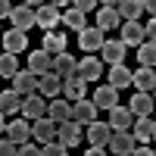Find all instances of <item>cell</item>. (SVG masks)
Here are the masks:
<instances>
[{
  "mask_svg": "<svg viewBox=\"0 0 156 156\" xmlns=\"http://www.w3.org/2000/svg\"><path fill=\"white\" fill-rule=\"evenodd\" d=\"M31 134H34V140L37 144H50V140H56L59 137V122H53L50 115H41V119H34L31 122Z\"/></svg>",
  "mask_w": 156,
  "mask_h": 156,
  "instance_id": "1",
  "label": "cell"
},
{
  "mask_svg": "<svg viewBox=\"0 0 156 156\" xmlns=\"http://www.w3.org/2000/svg\"><path fill=\"white\" fill-rule=\"evenodd\" d=\"M119 31H122V41L128 47H134V50L147 41V25H140V19H125Z\"/></svg>",
  "mask_w": 156,
  "mask_h": 156,
  "instance_id": "2",
  "label": "cell"
},
{
  "mask_svg": "<svg viewBox=\"0 0 156 156\" xmlns=\"http://www.w3.org/2000/svg\"><path fill=\"white\" fill-rule=\"evenodd\" d=\"M12 87H16L19 90V94H25V97H28V94H37V90H41V75H37V72H31V69H19L16 75H12Z\"/></svg>",
  "mask_w": 156,
  "mask_h": 156,
  "instance_id": "3",
  "label": "cell"
},
{
  "mask_svg": "<svg viewBox=\"0 0 156 156\" xmlns=\"http://www.w3.org/2000/svg\"><path fill=\"white\" fill-rule=\"evenodd\" d=\"M106 31L97 28V25H87L84 31H78V47L84 50V53H90V50H103V44H106V37H103Z\"/></svg>",
  "mask_w": 156,
  "mask_h": 156,
  "instance_id": "4",
  "label": "cell"
},
{
  "mask_svg": "<svg viewBox=\"0 0 156 156\" xmlns=\"http://www.w3.org/2000/svg\"><path fill=\"white\" fill-rule=\"evenodd\" d=\"M9 22H12V28L28 31V28H34V25H37V9H34V6H28V3H19V6H16V12L9 16Z\"/></svg>",
  "mask_w": 156,
  "mask_h": 156,
  "instance_id": "5",
  "label": "cell"
},
{
  "mask_svg": "<svg viewBox=\"0 0 156 156\" xmlns=\"http://www.w3.org/2000/svg\"><path fill=\"white\" fill-rule=\"evenodd\" d=\"M137 147V137L131 131H112V140H109V150L115 156H131Z\"/></svg>",
  "mask_w": 156,
  "mask_h": 156,
  "instance_id": "6",
  "label": "cell"
},
{
  "mask_svg": "<svg viewBox=\"0 0 156 156\" xmlns=\"http://www.w3.org/2000/svg\"><path fill=\"white\" fill-rule=\"evenodd\" d=\"M44 94H41V90H37V94H28V97H25V106H22V115H25V119H41V115H47V109H50V100H41Z\"/></svg>",
  "mask_w": 156,
  "mask_h": 156,
  "instance_id": "7",
  "label": "cell"
},
{
  "mask_svg": "<svg viewBox=\"0 0 156 156\" xmlns=\"http://www.w3.org/2000/svg\"><path fill=\"white\" fill-rule=\"evenodd\" d=\"M122 12H119V6H100L97 9V28H103V31H112V28H122Z\"/></svg>",
  "mask_w": 156,
  "mask_h": 156,
  "instance_id": "8",
  "label": "cell"
},
{
  "mask_svg": "<svg viewBox=\"0 0 156 156\" xmlns=\"http://www.w3.org/2000/svg\"><path fill=\"white\" fill-rule=\"evenodd\" d=\"M97 109H100V106H97L94 100H87V97H84V100H75V103H72V119L81 122V125H90V122L97 119Z\"/></svg>",
  "mask_w": 156,
  "mask_h": 156,
  "instance_id": "9",
  "label": "cell"
},
{
  "mask_svg": "<svg viewBox=\"0 0 156 156\" xmlns=\"http://www.w3.org/2000/svg\"><path fill=\"white\" fill-rule=\"evenodd\" d=\"M87 140H90V144H97V147H109V140H112V125L94 119V122L87 125Z\"/></svg>",
  "mask_w": 156,
  "mask_h": 156,
  "instance_id": "10",
  "label": "cell"
},
{
  "mask_svg": "<svg viewBox=\"0 0 156 156\" xmlns=\"http://www.w3.org/2000/svg\"><path fill=\"white\" fill-rule=\"evenodd\" d=\"M100 53H103V62H109V66H119V62H125V56H128V44L122 41V37H119V41H106Z\"/></svg>",
  "mask_w": 156,
  "mask_h": 156,
  "instance_id": "11",
  "label": "cell"
},
{
  "mask_svg": "<svg viewBox=\"0 0 156 156\" xmlns=\"http://www.w3.org/2000/svg\"><path fill=\"white\" fill-rule=\"evenodd\" d=\"M62 97L72 100V103H75V100H84V97H87V81H84L78 72L69 75V78H66V84H62Z\"/></svg>",
  "mask_w": 156,
  "mask_h": 156,
  "instance_id": "12",
  "label": "cell"
},
{
  "mask_svg": "<svg viewBox=\"0 0 156 156\" xmlns=\"http://www.w3.org/2000/svg\"><path fill=\"white\" fill-rule=\"evenodd\" d=\"M131 134L137 137V144H150V140L156 137V119H150V115H137V122L131 125Z\"/></svg>",
  "mask_w": 156,
  "mask_h": 156,
  "instance_id": "13",
  "label": "cell"
},
{
  "mask_svg": "<svg viewBox=\"0 0 156 156\" xmlns=\"http://www.w3.org/2000/svg\"><path fill=\"white\" fill-rule=\"evenodd\" d=\"M128 109L134 115H153L156 112V97H150V90H137L131 97V103H128Z\"/></svg>",
  "mask_w": 156,
  "mask_h": 156,
  "instance_id": "14",
  "label": "cell"
},
{
  "mask_svg": "<svg viewBox=\"0 0 156 156\" xmlns=\"http://www.w3.org/2000/svg\"><path fill=\"white\" fill-rule=\"evenodd\" d=\"M59 22H62V12H59V6H53V3L37 6V25H41L44 31H53Z\"/></svg>",
  "mask_w": 156,
  "mask_h": 156,
  "instance_id": "15",
  "label": "cell"
},
{
  "mask_svg": "<svg viewBox=\"0 0 156 156\" xmlns=\"http://www.w3.org/2000/svg\"><path fill=\"white\" fill-rule=\"evenodd\" d=\"M78 75H81L84 81H97V78L103 75V62H100L97 56H90V53H84L81 59H78Z\"/></svg>",
  "mask_w": 156,
  "mask_h": 156,
  "instance_id": "16",
  "label": "cell"
},
{
  "mask_svg": "<svg viewBox=\"0 0 156 156\" xmlns=\"http://www.w3.org/2000/svg\"><path fill=\"white\" fill-rule=\"evenodd\" d=\"M59 140L66 147H78L81 144V122H75V119L59 122Z\"/></svg>",
  "mask_w": 156,
  "mask_h": 156,
  "instance_id": "17",
  "label": "cell"
},
{
  "mask_svg": "<svg viewBox=\"0 0 156 156\" xmlns=\"http://www.w3.org/2000/svg\"><path fill=\"white\" fill-rule=\"evenodd\" d=\"M109 125H112V131H128L134 125V112L128 106H112L109 109Z\"/></svg>",
  "mask_w": 156,
  "mask_h": 156,
  "instance_id": "18",
  "label": "cell"
},
{
  "mask_svg": "<svg viewBox=\"0 0 156 156\" xmlns=\"http://www.w3.org/2000/svg\"><path fill=\"white\" fill-rule=\"evenodd\" d=\"M62 84H66V78H62L59 72H44L41 75V94L50 97V100L62 94Z\"/></svg>",
  "mask_w": 156,
  "mask_h": 156,
  "instance_id": "19",
  "label": "cell"
},
{
  "mask_svg": "<svg viewBox=\"0 0 156 156\" xmlns=\"http://www.w3.org/2000/svg\"><path fill=\"white\" fill-rule=\"evenodd\" d=\"M3 131L16 140V144H25V140H31V119H12V125H3Z\"/></svg>",
  "mask_w": 156,
  "mask_h": 156,
  "instance_id": "20",
  "label": "cell"
},
{
  "mask_svg": "<svg viewBox=\"0 0 156 156\" xmlns=\"http://www.w3.org/2000/svg\"><path fill=\"white\" fill-rule=\"evenodd\" d=\"M22 106H25V94H19L16 87L0 94V112H3V115H12L16 109H22Z\"/></svg>",
  "mask_w": 156,
  "mask_h": 156,
  "instance_id": "21",
  "label": "cell"
},
{
  "mask_svg": "<svg viewBox=\"0 0 156 156\" xmlns=\"http://www.w3.org/2000/svg\"><path fill=\"white\" fill-rule=\"evenodd\" d=\"M28 69L37 72V75H44V72H53V53H47V50H34V53L28 56Z\"/></svg>",
  "mask_w": 156,
  "mask_h": 156,
  "instance_id": "22",
  "label": "cell"
},
{
  "mask_svg": "<svg viewBox=\"0 0 156 156\" xmlns=\"http://www.w3.org/2000/svg\"><path fill=\"white\" fill-rule=\"evenodd\" d=\"M90 100H94L100 109H112V106H119V103H115V100H119V87H112V84H106V87H97Z\"/></svg>",
  "mask_w": 156,
  "mask_h": 156,
  "instance_id": "23",
  "label": "cell"
},
{
  "mask_svg": "<svg viewBox=\"0 0 156 156\" xmlns=\"http://www.w3.org/2000/svg\"><path fill=\"white\" fill-rule=\"evenodd\" d=\"M106 78H109L112 87H128V84L134 81V72L128 69L125 62H119V66H109V75H106Z\"/></svg>",
  "mask_w": 156,
  "mask_h": 156,
  "instance_id": "24",
  "label": "cell"
},
{
  "mask_svg": "<svg viewBox=\"0 0 156 156\" xmlns=\"http://www.w3.org/2000/svg\"><path fill=\"white\" fill-rule=\"evenodd\" d=\"M25 47H28V37H25V31L9 28V31L3 34V50H9V53H19V50H25Z\"/></svg>",
  "mask_w": 156,
  "mask_h": 156,
  "instance_id": "25",
  "label": "cell"
},
{
  "mask_svg": "<svg viewBox=\"0 0 156 156\" xmlns=\"http://www.w3.org/2000/svg\"><path fill=\"white\" fill-rule=\"evenodd\" d=\"M53 72H59L62 78L75 75V72H78V59H75L72 53H59V56H53Z\"/></svg>",
  "mask_w": 156,
  "mask_h": 156,
  "instance_id": "26",
  "label": "cell"
},
{
  "mask_svg": "<svg viewBox=\"0 0 156 156\" xmlns=\"http://www.w3.org/2000/svg\"><path fill=\"white\" fill-rule=\"evenodd\" d=\"M137 90H153L156 87V72H153V66H140L137 72H134V81H131Z\"/></svg>",
  "mask_w": 156,
  "mask_h": 156,
  "instance_id": "27",
  "label": "cell"
},
{
  "mask_svg": "<svg viewBox=\"0 0 156 156\" xmlns=\"http://www.w3.org/2000/svg\"><path fill=\"white\" fill-rule=\"evenodd\" d=\"M47 115H50L53 122H66V119H72V100H50Z\"/></svg>",
  "mask_w": 156,
  "mask_h": 156,
  "instance_id": "28",
  "label": "cell"
},
{
  "mask_svg": "<svg viewBox=\"0 0 156 156\" xmlns=\"http://www.w3.org/2000/svg\"><path fill=\"white\" fill-rule=\"evenodd\" d=\"M47 53H53V56H59V53H66V34H56V31H47L44 34V44H41Z\"/></svg>",
  "mask_w": 156,
  "mask_h": 156,
  "instance_id": "29",
  "label": "cell"
},
{
  "mask_svg": "<svg viewBox=\"0 0 156 156\" xmlns=\"http://www.w3.org/2000/svg\"><path fill=\"white\" fill-rule=\"evenodd\" d=\"M84 22H87V12H81V9H75V6L62 12V25H69L72 31H84V28H87Z\"/></svg>",
  "mask_w": 156,
  "mask_h": 156,
  "instance_id": "30",
  "label": "cell"
},
{
  "mask_svg": "<svg viewBox=\"0 0 156 156\" xmlns=\"http://www.w3.org/2000/svg\"><path fill=\"white\" fill-rule=\"evenodd\" d=\"M119 12H122V19H140L147 12V6H144V0H122Z\"/></svg>",
  "mask_w": 156,
  "mask_h": 156,
  "instance_id": "31",
  "label": "cell"
},
{
  "mask_svg": "<svg viewBox=\"0 0 156 156\" xmlns=\"http://www.w3.org/2000/svg\"><path fill=\"white\" fill-rule=\"evenodd\" d=\"M137 62L140 66H156V41H144L137 47Z\"/></svg>",
  "mask_w": 156,
  "mask_h": 156,
  "instance_id": "32",
  "label": "cell"
},
{
  "mask_svg": "<svg viewBox=\"0 0 156 156\" xmlns=\"http://www.w3.org/2000/svg\"><path fill=\"white\" fill-rule=\"evenodd\" d=\"M16 72H19V62H16V53H9V50H6V53L0 56V75H3V78H12Z\"/></svg>",
  "mask_w": 156,
  "mask_h": 156,
  "instance_id": "33",
  "label": "cell"
},
{
  "mask_svg": "<svg viewBox=\"0 0 156 156\" xmlns=\"http://www.w3.org/2000/svg\"><path fill=\"white\" fill-rule=\"evenodd\" d=\"M66 150H69V147L62 144L59 137H56V140H50V144H44V147H41V153H44V156H66Z\"/></svg>",
  "mask_w": 156,
  "mask_h": 156,
  "instance_id": "34",
  "label": "cell"
},
{
  "mask_svg": "<svg viewBox=\"0 0 156 156\" xmlns=\"http://www.w3.org/2000/svg\"><path fill=\"white\" fill-rule=\"evenodd\" d=\"M19 153L22 156H34V153H41V144L37 140H25V144H19Z\"/></svg>",
  "mask_w": 156,
  "mask_h": 156,
  "instance_id": "35",
  "label": "cell"
},
{
  "mask_svg": "<svg viewBox=\"0 0 156 156\" xmlns=\"http://www.w3.org/2000/svg\"><path fill=\"white\" fill-rule=\"evenodd\" d=\"M0 153H3V156H12V153H19V144H16V140H12L9 134L3 137V144H0Z\"/></svg>",
  "mask_w": 156,
  "mask_h": 156,
  "instance_id": "36",
  "label": "cell"
},
{
  "mask_svg": "<svg viewBox=\"0 0 156 156\" xmlns=\"http://www.w3.org/2000/svg\"><path fill=\"white\" fill-rule=\"evenodd\" d=\"M97 3H100V0H72V6H75V9H81V12H94Z\"/></svg>",
  "mask_w": 156,
  "mask_h": 156,
  "instance_id": "37",
  "label": "cell"
},
{
  "mask_svg": "<svg viewBox=\"0 0 156 156\" xmlns=\"http://www.w3.org/2000/svg\"><path fill=\"white\" fill-rule=\"evenodd\" d=\"M12 12H16V6H12V0H0V16H3V19H9Z\"/></svg>",
  "mask_w": 156,
  "mask_h": 156,
  "instance_id": "38",
  "label": "cell"
},
{
  "mask_svg": "<svg viewBox=\"0 0 156 156\" xmlns=\"http://www.w3.org/2000/svg\"><path fill=\"white\" fill-rule=\"evenodd\" d=\"M134 153H137V156H153V153H156V147H150V144H137V147H134Z\"/></svg>",
  "mask_w": 156,
  "mask_h": 156,
  "instance_id": "39",
  "label": "cell"
},
{
  "mask_svg": "<svg viewBox=\"0 0 156 156\" xmlns=\"http://www.w3.org/2000/svg\"><path fill=\"white\" fill-rule=\"evenodd\" d=\"M147 41H156V16L147 22Z\"/></svg>",
  "mask_w": 156,
  "mask_h": 156,
  "instance_id": "40",
  "label": "cell"
},
{
  "mask_svg": "<svg viewBox=\"0 0 156 156\" xmlns=\"http://www.w3.org/2000/svg\"><path fill=\"white\" fill-rule=\"evenodd\" d=\"M106 153V147H97V144H90V150H84V156H103Z\"/></svg>",
  "mask_w": 156,
  "mask_h": 156,
  "instance_id": "41",
  "label": "cell"
},
{
  "mask_svg": "<svg viewBox=\"0 0 156 156\" xmlns=\"http://www.w3.org/2000/svg\"><path fill=\"white\" fill-rule=\"evenodd\" d=\"M144 6H147L150 16H156V0H144Z\"/></svg>",
  "mask_w": 156,
  "mask_h": 156,
  "instance_id": "42",
  "label": "cell"
},
{
  "mask_svg": "<svg viewBox=\"0 0 156 156\" xmlns=\"http://www.w3.org/2000/svg\"><path fill=\"white\" fill-rule=\"evenodd\" d=\"M22 3H28V6H34V9H37V6H44L47 0H22Z\"/></svg>",
  "mask_w": 156,
  "mask_h": 156,
  "instance_id": "43",
  "label": "cell"
},
{
  "mask_svg": "<svg viewBox=\"0 0 156 156\" xmlns=\"http://www.w3.org/2000/svg\"><path fill=\"white\" fill-rule=\"evenodd\" d=\"M47 3H53V6H69L72 0H47Z\"/></svg>",
  "mask_w": 156,
  "mask_h": 156,
  "instance_id": "44",
  "label": "cell"
},
{
  "mask_svg": "<svg viewBox=\"0 0 156 156\" xmlns=\"http://www.w3.org/2000/svg\"><path fill=\"white\" fill-rule=\"evenodd\" d=\"M100 3H103V6H119L122 0H100Z\"/></svg>",
  "mask_w": 156,
  "mask_h": 156,
  "instance_id": "45",
  "label": "cell"
},
{
  "mask_svg": "<svg viewBox=\"0 0 156 156\" xmlns=\"http://www.w3.org/2000/svg\"><path fill=\"white\" fill-rule=\"evenodd\" d=\"M153 97H156V87H153Z\"/></svg>",
  "mask_w": 156,
  "mask_h": 156,
  "instance_id": "46",
  "label": "cell"
},
{
  "mask_svg": "<svg viewBox=\"0 0 156 156\" xmlns=\"http://www.w3.org/2000/svg\"><path fill=\"white\" fill-rule=\"evenodd\" d=\"M153 119H156V112H153Z\"/></svg>",
  "mask_w": 156,
  "mask_h": 156,
  "instance_id": "47",
  "label": "cell"
},
{
  "mask_svg": "<svg viewBox=\"0 0 156 156\" xmlns=\"http://www.w3.org/2000/svg\"><path fill=\"white\" fill-rule=\"evenodd\" d=\"M153 140H156V137H153Z\"/></svg>",
  "mask_w": 156,
  "mask_h": 156,
  "instance_id": "48",
  "label": "cell"
}]
</instances>
